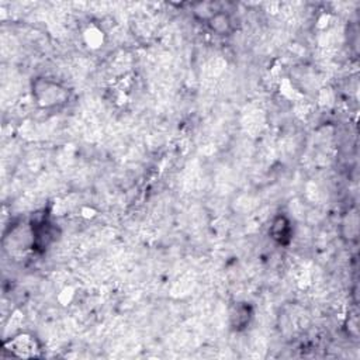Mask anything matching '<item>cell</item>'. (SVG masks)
Segmentation results:
<instances>
[{
    "mask_svg": "<svg viewBox=\"0 0 360 360\" xmlns=\"http://www.w3.org/2000/svg\"><path fill=\"white\" fill-rule=\"evenodd\" d=\"M31 93L34 101L44 110L61 109L70 99V92L63 83L46 77L32 81Z\"/></svg>",
    "mask_w": 360,
    "mask_h": 360,
    "instance_id": "1",
    "label": "cell"
},
{
    "mask_svg": "<svg viewBox=\"0 0 360 360\" xmlns=\"http://www.w3.org/2000/svg\"><path fill=\"white\" fill-rule=\"evenodd\" d=\"M3 352L13 357L34 359L41 356V343L30 332H19L5 342Z\"/></svg>",
    "mask_w": 360,
    "mask_h": 360,
    "instance_id": "2",
    "label": "cell"
},
{
    "mask_svg": "<svg viewBox=\"0 0 360 360\" xmlns=\"http://www.w3.org/2000/svg\"><path fill=\"white\" fill-rule=\"evenodd\" d=\"M269 237L273 239L274 243L280 246H289L292 243L294 237V228L289 215L283 212L274 215L269 227Z\"/></svg>",
    "mask_w": 360,
    "mask_h": 360,
    "instance_id": "3",
    "label": "cell"
},
{
    "mask_svg": "<svg viewBox=\"0 0 360 360\" xmlns=\"http://www.w3.org/2000/svg\"><path fill=\"white\" fill-rule=\"evenodd\" d=\"M254 318V308L248 303H238L230 314V322L234 331H245Z\"/></svg>",
    "mask_w": 360,
    "mask_h": 360,
    "instance_id": "4",
    "label": "cell"
},
{
    "mask_svg": "<svg viewBox=\"0 0 360 360\" xmlns=\"http://www.w3.org/2000/svg\"><path fill=\"white\" fill-rule=\"evenodd\" d=\"M206 23L210 31L215 35H220V37H227L234 32V21L231 16L223 10L215 12Z\"/></svg>",
    "mask_w": 360,
    "mask_h": 360,
    "instance_id": "5",
    "label": "cell"
},
{
    "mask_svg": "<svg viewBox=\"0 0 360 360\" xmlns=\"http://www.w3.org/2000/svg\"><path fill=\"white\" fill-rule=\"evenodd\" d=\"M215 12L214 6L211 3H197L193 6V13L194 16L199 19V20H203V21H207Z\"/></svg>",
    "mask_w": 360,
    "mask_h": 360,
    "instance_id": "6",
    "label": "cell"
}]
</instances>
